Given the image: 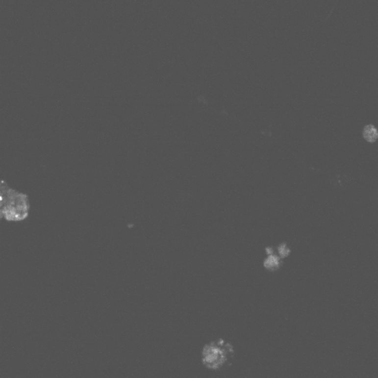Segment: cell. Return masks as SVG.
Instances as JSON below:
<instances>
[{
    "label": "cell",
    "mask_w": 378,
    "mask_h": 378,
    "mask_svg": "<svg viewBox=\"0 0 378 378\" xmlns=\"http://www.w3.org/2000/svg\"><path fill=\"white\" fill-rule=\"evenodd\" d=\"M235 353V349L230 342L217 338L203 346L201 352V360L205 368L217 372L231 365Z\"/></svg>",
    "instance_id": "1"
},
{
    "label": "cell",
    "mask_w": 378,
    "mask_h": 378,
    "mask_svg": "<svg viewBox=\"0 0 378 378\" xmlns=\"http://www.w3.org/2000/svg\"><path fill=\"white\" fill-rule=\"evenodd\" d=\"M4 220L8 222L24 221L28 217L30 211L29 197L19 191L11 188L8 191L3 206L1 207Z\"/></svg>",
    "instance_id": "2"
},
{
    "label": "cell",
    "mask_w": 378,
    "mask_h": 378,
    "mask_svg": "<svg viewBox=\"0 0 378 378\" xmlns=\"http://www.w3.org/2000/svg\"><path fill=\"white\" fill-rule=\"evenodd\" d=\"M363 136L368 142H375L378 139V130L373 125L366 126L364 128Z\"/></svg>",
    "instance_id": "3"
},
{
    "label": "cell",
    "mask_w": 378,
    "mask_h": 378,
    "mask_svg": "<svg viewBox=\"0 0 378 378\" xmlns=\"http://www.w3.org/2000/svg\"><path fill=\"white\" fill-rule=\"evenodd\" d=\"M11 187L8 182L5 180L0 179V209L3 206L4 202L6 199L8 191L10 190Z\"/></svg>",
    "instance_id": "4"
},
{
    "label": "cell",
    "mask_w": 378,
    "mask_h": 378,
    "mask_svg": "<svg viewBox=\"0 0 378 378\" xmlns=\"http://www.w3.org/2000/svg\"><path fill=\"white\" fill-rule=\"evenodd\" d=\"M279 264V260L277 256H271L268 257L265 261L264 266L267 269H272L277 267Z\"/></svg>",
    "instance_id": "5"
},
{
    "label": "cell",
    "mask_w": 378,
    "mask_h": 378,
    "mask_svg": "<svg viewBox=\"0 0 378 378\" xmlns=\"http://www.w3.org/2000/svg\"><path fill=\"white\" fill-rule=\"evenodd\" d=\"M278 250L279 253L282 257L287 256V255L289 254L290 251L286 248L285 245H281V246L279 247Z\"/></svg>",
    "instance_id": "6"
},
{
    "label": "cell",
    "mask_w": 378,
    "mask_h": 378,
    "mask_svg": "<svg viewBox=\"0 0 378 378\" xmlns=\"http://www.w3.org/2000/svg\"><path fill=\"white\" fill-rule=\"evenodd\" d=\"M3 220V216H2V211L0 210V222Z\"/></svg>",
    "instance_id": "7"
}]
</instances>
